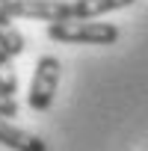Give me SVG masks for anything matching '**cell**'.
Instances as JSON below:
<instances>
[{
    "label": "cell",
    "instance_id": "obj_2",
    "mask_svg": "<svg viewBox=\"0 0 148 151\" xmlns=\"http://www.w3.org/2000/svg\"><path fill=\"white\" fill-rule=\"evenodd\" d=\"M59 77H62V65L56 56H42L36 62V71H33V83H30V110L42 113L53 104V95H56V86H59Z\"/></svg>",
    "mask_w": 148,
    "mask_h": 151
},
{
    "label": "cell",
    "instance_id": "obj_4",
    "mask_svg": "<svg viewBox=\"0 0 148 151\" xmlns=\"http://www.w3.org/2000/svg\"><path fill=\"white\" fill-rule=\"evenodd\" d=\"M0 145H6L12 151H47L45 139H39L36 133H30L6 119H0Z\"/></svg>",
    "mask_w": 148,
    "mask_h": 151
},
{
    "label": "cell",
    "instance_id": "obj_5",
    "mask_svg": "<svg viewBox=\"0 0 148 151\" xmlns=\"http://www.w3.org/2000/svg\"><path fill=\"white\" fill-rule=\"evenodd\" d=\"M136 0H74L71 3V18L92 21L98 15H107V12H116V9H127Z\"/></svg>",
    "mask_w": 148,
    "mask_h": 151
},
{
    "label": "cell",
    "instance_id": "obj_6",
    "mask_svg": "<svg viewBox=\"0 0 148 151\" xmlns=\"http://www.w3.org/2000/svg\"><path fill=\"white\" fill-rule=\"evenodd\" d=\"M24 47H27L24 33L15 27V21H12L9 15L0 12V50L9 53V56H21V53H24Z\"/></svg>",
    "mask_w": 148,
    "mask_h": 151
},
{
    "label": "cell",
    "instance_id": "obj_9",
    "mask_svg": "<svg viewBox=\"0 0 148 151\" xmlns=\"http://www.w3.org/2000/svg\"><path fill=\"white\" fill-rule=\"evenodd\" d=\"M6 3H12V0H0V6H6Z\"/></svg>",
    "mask_w": 148,
    "mask_h": 151
},
{
    "label": "cell",
    "instance_id": "obj_1",
    "mask_svg": "<svg viewBox=\"0 0 148 151\" xmlns=\"http://www.w3.org/2000/svg\"><path fill=\"white\" fill-rule=\"evenodd\" d=\"M47 36L53 42L62 45H113L119 39V27L116 24H104V21H59L47 27Z\"/></svg>",
    "mask_w": 148,
    "mask_h": 151
},
{
    "label": "cell",
    "instance_id": "obj_3",
    "mask_svg": "<svg viewBox=\"0 0 148 151\" xmlns=\"http://www.w3.org/2000/svg\"><path fill=\"white\" fill-rule=\"evenodd\" d=\"M0 12L15 18H30V21H47L59 24V21H71V3H62V0H12V3L0 6Z\"/></svg>",
    "mask_w": 148,
    "mask_h": 151
},
{
    "label": "cell",
    "instance_id": "obj_8",
    "mask_svg": "<svg viewBox=\"0 0 148 151\" xmlns=\"http://www.w3.org/2000/svg\"><path fill=\"white\" fill-rule=\"evenodd\" d=\"M3 116H18V101L6 98L3 92H0V119H3Z\"/></svg>",
    "mask_w": 148,
    "mask_h": 151
},
{
    "label": "cell",
    "instance_id": "obj_7",
    "mask_svg": "<svg viewBox=\"0 0 148 151\" xmlns=\"http://www.w3.org/2000/svg\"><path fill=\"white\" fill-rule=\"evenodd\" d=\"M0 92L6 98H15V92H18V74L12 68V56L3 50H0Z\"/></svg>",
    "mask_w": 148,
    "mask_h": 151
}]
</instances>
